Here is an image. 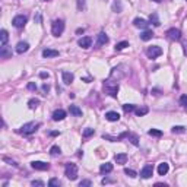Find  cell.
I'll return each instance as SVG.
<instances>
[{"mask_svg": "<svg viewBox=\"0 0 187 187\" xmlns=\"http://www.w3.org/2000/svg\"><path fill=\"white\" fill-rule=\"evenodd\" d=\"M133 25L134 27H138V28H143V29H146L149 24H148L145 19H142V18H136V19L133 20Z\"/></svg>", "mask_w": 187, "mask_h": 187, "instance_id": "obj_19", "label": "cell"}, {"mask_svg": "<svg viewBox=\"0 0 187 187\" xmlns=\"http://www.w3.org/2000/svg\"><path fill=\"white\" fill-rule=\"evenodd\" d=\"M121 9H123V6H121V2H120V0H116V2L113 3V12L119 13V12H121Z\"/></svg>", "mask_w": 187, "mask_h": 187, "instance_id": "obj_28", "label": "cell"}, {"mask_svg": "<svg viewBox=\"0 0 187 187\" xmlns=\"http://www.w3.org/2000/svg\"><path fill=\"white\" fill-rule=\"evenodd\" d=\"M126 47H129V42H127V41H121V42H117L116 50H117V51H121V50H124Z\"/></svg>", "mask_w": 187, "mask_h": 187, "instance_id": "obj_31", "label": "cell"}, {"mask_svg": "<svg viewBox=\"0 0 187 187\" xmlns=\"http://www.w3.org/2000/svg\"><path fill=\"white\" fill-rule=\"evenodd\" d=\"M31 167L34 170H38V171H46L50 168V165L47 164V162H42V161H32L31 162Z\"/></svg>", "mask_w": 187, "mask_h": 187, "instance_id": "obj_10", "label": "cell"}, {"mask_svg": "<svg viewBox=\"0 0 187 187\" xmlns=\"http://www.w3.org/2000/svg\"><path fill=\"white\" fill-rule=\"evenodd\" d=\"M78 44H79L82 48H89V47L92 46V38H91V37H82V38L78 41Z\"/></svg>", "mask_w": 187, "mask_h": 187, "instance_id": "obj_12", "label": "cell"}, {"mask_svg": "<svg viewBox=\"0 0 187 187\" xmlns=\"http://www.w3.org/2000/svg\"><path fill=\"white\" fill-rule=\"evenodd\" d=\"M64 31V22L61 19H56L53 22V25H51V32H53L54 37H59L61 35Z\"/></svg>", "mask_w": 187, "mask_h": 187, "instance_id": "obj_4", "label": "cell"}, {"mask_svg": "<svg viewBox=\"0 0 187 187\" xmlns=\"http://www.w3.org/2000/svg\"><path fill=\"white\" fill-rule=\"evenodd\" d=\"M152 2H155V3H161L162 0H152Z\"/></svg>", "mask_w": 187, "mask_h": 187, "instance_id": "obj_51", "label": "cell"}, {"mask_svg": "<svg viewBox=\"0 0 187 187\" xmlns=\"http://www.w3.org/2000/svg\"><path fill=\"white\" fill-rule=\"evenodd\" d=\"M50 134H51V136H57V134H59V132H51Z\"/></svg>", "mask_w": 187, "mask_h": 187, "instance_id": "obj_50", "label": "cell"}, {"mask_svg": "<svg viewBox=\"0 0 187 187\" xmlns=\"http://www.w3.org/2000/svg\"><path fill=\"white\" fill-rule=\"evenodd\" d=\"M110 183H114V180H111V178H104L102 180V184H110Z\"/></svg>", "mask_w": 187, "mask_h": 187, "instance_id": "obj_47", "label": "cell"}, {"mask_svg": "<svg viewBox=\"0 0 187 187\" xmlns=\"http://www.w3.org/2000/svg\"><path fill=\"white\" fill-rule=\"evenodd\" d=\"M155 186H156V187H167V184H161V183H156Z\"/></svg>", "mask_w": 187, "mask_h": 187, "instance_id": "obj_48", "label": "cell"}, {"mask_svg": "<svg viewBox=\"0 0 187 187\" xmlns=\"http://www.w3.org/2000/svg\"><path fill=\"white\" fill-rule=\"evenodd\" d=\"M7 40H9V34H7V31L6 29H2V31H0V46L2 47L6 46Z\"/></svg>", "mask_w": 187, "mask_h": 187, "instance_id": "obj_21", "label": "cell"}, {"mask_svg": "<svg viewBox=\"0 0 187 187\" xmlns=\"http://www.w3.org/2000/svg\"><path fill=\"white\" fill-rule=\"evenodd\" d=\"M85 9V0H78V10H83Z\"/></svg>", "mask_w": 187, "mask_h": 187, "instance_id": "obj_40", "label": "cell"}, {"mask_svg": "<svg viewBox=\"0 0 187 187\" xmlns=\"http://www.w3.org/2000/svg\"><path fill=\"white\" fill-rule=\"evenodd\" d=\"M180 104L183 105V107H187V95H181Z\"/></svg>", "mask_w": 187, "mask_h": 187, "instance_id": "obj_42", "label": "cell"}, {"mask_svg": "<svg viewBox=\"0 0 187 187\" xmlns=\"http://www.w3.org/2000/svg\"><path fill=\"white\" fill-rule=\"evenodd\" d=\"M105 119L108 121H119L120 120V114L116 113V111H108V113H105Z\"/></svg>", "mask_w": 187, "mask_h": 187, "instance_id": "obj_18", "label": "cell"}, {"mask_svg": "<svg viewBox=\"0 0 187 187\" xmlns=\"http://www.w3.org/2000/svg\"><path fill=\"white\" fill-rule=\"evenodd\" d=\"M127 73V66L126 64H120V66L114 67L113 70H111V75H110V79L111 80H116V82H119L120 79H123Z\"/></svg>", "mask_w": 187, "mask_h": 187, "instance_id": "obj_2", "label": "cell"}, {"mask_svg": "<svg viewBox=\"0 0 187 187\" xmlns=\"http://www.w3.org/2000/svg\"><path fill=\"white\" fill-rule=\"evenodd\" d=\"M91 184H92V183H91V180H82V181L79 183V186H80V187H89Z\"/></svg>", "mask_w": 187, "mask_h": 187, "instance_id": "obj_41", "label": "cell"}, {"mask_svg": "<svg viewBox=\"0 0 187 187\" xmlns=\"http://www.w3.org/2000/svg\"><path fill=\"white\" fill-rule=\"evenodd\" d=\"M152 37H154V32H152V31H148V29L140 34V40H143V41L152 40Z\"/></svg>", "mask_w": 187, "mask_h": 187, "instance_id": "obj_25", "label": "cell"}, {"mask_svg": "<svg viewBox=\"0 0 187 187\" xmlns=\"http://www.w3.org/2000/svg\"><path fill=\"white\" fill-rule=\"evenodd\" d=\"M48 91H50V85H48V83H44V85H42V92L46 94H48Z\"/></svg>", "mask_w": 187, "mask_h": 187, "instance_id": "obj_44", "label": "cell"}, {"mask_svg": "<svg viewBox=\"0 0 187 187\" xmlns=\"http://www.w3.org/2000/svg\"><path fill=\"white\" fill-rule=\"evenodd\" d=\"M64 175L69 180H76L78 178V167H76V164L67 162L66 168H64Z\"/></svg>", "mask_w": 187, "mask_h": 187, "instance_id": "obj_3", "label": "cell"}, {"mask_svg": "<svg viewBox=\"0 0 187 187\" xmlns=\"http://www.w3.org/2000/svg\"><path fill=\"white\" fill-rule=\"evenodd\" d=\"M124 173L129 175V177H132V178H134V177H138V173L134 171V170H129V168H126L124 170Z\"/></svg>", "mask_w": 187, "mask_h": 187, "instance_id": "obj_38", "label": "cell"}, {"mask_svg": "<svg viewBox=\"0 0 187 187\" xmlns=\"http://www.w3.org/2000/svg\"><path fill=\"white\" fill-rule=\"evenodd\" d=\"M3 161L7 162V164H10V165H13V167H18V164H16V161L10 160V158H7V156H3Z\"/></svg>", "mask_w": 187, "mask_h": 187, "instance_id": "obj_39", "label": "cell"}, {"mask_svg": "<svg viewBox=\"0 0 187 187\" xmlns=\"http://www.w3.org/2000/svg\"><path fill=\"white\" fill-rule=\"evenodd\" d=\"M57 56H59V51L53 50V48H46L42 51V57H46V59H51V57H57Z\"/></svg>", "mask_w": 187, "mask_h": 187, "instance_id": "obj_15", "label": "cell"}, {"mask_svg": "<svg viewBox=\"0 0 187 187\" xmlns=\"http://www.w3.org/2000/svg\"><path fill=\"white\" fill-rule=\"evenodd\" d=\"M27 16H24V15H18V16H15L13 20H12V25L15 28H24L25 27V24H27Z\"/></svg>", "mask_w": 187, "mask_h": 187, "instance_id": "obj_7", "label": "cell"}, {"mask_svg": "<svg viewBox=\"0 0 187 187\" xmlns=\"http://www.w3.org/2000/svg\"><path fill=\"white\" fill-rule=\"evenodd\" d=\"M31 184H32L34 187H35V186H38V187H42V186H44V183H42V181H40V180H34Z\"/></svg>", "mask_w": 187, "mask_h": 187, "instance_id": "obj_43", "label": "cell"}, {"mask_svg": "<svg viewBox=\"0 0 187 187\" xmlns=\"http://www.w3.org/2000/svg\"><path fill=\"white\" fill-rule=\"evenodd\" d=\"M186 108H187V107H186Z\"/></svg>", "mask_w": 187, "mask_h": 187, "instance_id": "obj_53", "label": "cell"}, {"mask_svg": "<svg viewBox=\"0 0 187 187\" xmlns=\"http://www.w3.org/2000/svg\"><path fill=\"white\" fill-rule=\"evenodd\" d=\"M44 2H48V0H44Z\"/></svg>", "mask_w": 187, "mask_h": 187, "instance_id": "obj_52", "label": "cell"}, {"mask_svg": "<svg viewBox=\"0 0 187 187\" xmlns=\"http://www.w3.org/2000/svg\"><path fill=\"white\" fill-rule=\"evenodd\" d=\"M104 92L108 94L110 97H117V92H119V83L116 80H111L108 78L105 82H104Z\"/></svg>", "mask_w": 187, "mask_h": 187, "instance_id": "obj_1", "label": "cell"}, {"mask_svg": "<svg viewBox=\"0 0 187 187\" xmlns=\"http://www.w3.org/2000/svg\"><path fill=\"white\" fill-rule=\"evenodd\" d=\"M113 171V164H110V162H105V164H102L100 167V173L101 174H108Z\"/></svg>", "mask_w": 187, "mask_h": 187, "instance_id": "obj_20", "label": "cell"}, {"mask_svg": "<svg viewBox=\"0 0 187 187\" xmlns=\"http://www.w3.org/2000/svg\"><path fill=\"white\" fill-rule=\"evenodd\" d=\"M50 154L53 155V156H57V155L61 154V149L59 146H53L51 149H50Z\"/></svg>", "mask_w": 187, "mask_h": 187, "instance_id": "obj_33", "label": "cell"}, {"mask_svg": "<svg viewBox=\"0 0 187 187\" xmlns=\"http://www.w3.org/2000/svg\"><path fill=\"white\" fill-rule=\"evenodd\" d=\"M168 170H170V167H168L167 162H161L160 165H158V174L160 175H165L168 173Z\"/></svg>", "mask_w": 187, "mask_h": 187, "instance_id": "obj_23", "label": "cell"}, {"mask_svg": "<svg viewBox=\"0 0 187 187\" xmlns=\"http://www.w3.org/2000/svg\"><path fill=\"white\" fill-rule=\"evenodd\" d=\"M0 57H2V59H10V57H12V50H10L9 47L3 46L0 48Z\"/></svg>", "mask_w": 187, "mask_h": 187, "instance_id": "obj_16", "label": "cell"}, {"mask_svg": "<svg viewBox=\"0 0 187 187\" xmlns=\"http://www.w3.org/2000/svg\"><path fill=\"white\" fill-rule=\"evenodd\" d=\"M61 79L64 82V85H70V83L73 82L75 76H73V73H70V72H63V73H61Z\"/></svg>", "mask_w": 187, "mask_h": 187, "instance_id": "obj_13", "label": "cell"}, {"mask_svg": "<svg viewBox=\"0 0 187 187\" xmlns=\"http://www.w3.org/2000/svg\"><path fill=\"white\" fill-rule=\"evenodd\" d=\"M28 89H29V91H35V89H37V85H35L34 82H31V83H28Z\"/></svg>", "mask_w": 187, "mask_h": 187, "instance_id": "obj_45", "label": "cell"}, {"mask_svg": "<svg viewBox=\"0 0 187 187\" xmlns=\"http://www.w3.org/2000/svg\"><path fill=\"white\" fill-rule=\"evenodd\" d=\"M60 184L61 183L57 180V178H50V181H48V186L50 187H59Z\"/></svg>", "mask_w": 187, "mask_h": 187, "instance_id": "obj_37", "label": "cell"}, {"mask_svg": "<svg viewBox=\"0 0 187 187\" xmlns=\"http://www.w3.org/2000/svg\"><path fill=\"white\" fill-rule=\"evenodd\" d=\"M161 54H162V50H161V47H158V46L148 47L146 56L149 57V59H156V57H160Z\"/></svg>", "mask_w": 187, "mask_h": 187, "instance_id": "obj_6", "label": "cell"}, {"mask_svg": "<svg viewBox=\"0 0 187 187\" xmlns=\"http://www.w3.org/2000/svg\"><path fill=\"white\" fill-rule=\"evenodd\" d=\"M48 76H50V75L46 73V72H41V73H40V78H41V79H48Z\"/></svg>", "mask_w": 187, "mask_h": 187, "instance_id": "obj_46", "label": "cell"}, {"mask_svg": "<svg viewBox=\"0 0 187 187\" xmlns=\"http://www.w3.org/2000/svg\"><path fill=\"white\" fill-rule=\"evenodd\" d=\"M134 113H136L138 117H142V116H146V114L149 113V108H148L146 105H142V107H139V108H134Z\"/></svg>", "mask_w": 187, "mask_h": 187, "instance_id": "obj_22", "label": "cell"}, {"mask_svg": "<svg viewBox=\"0 0 187 187\" xmlns=\"http://www.w3.org/2000/svg\"><path fill=\"white\" fill-rule=\"evenodd\" d=\"M149 22H151V24H154L155 27H160L161 25V22H160V19H158V15L156 13H152L151 16H149Z\"/></svg>", "mask_w": 187, "mask_h": 187, "instance_id": "obj_27", "label": "cell"}, {"mask_svg": "<svg viewBox=\"0 0 187 187\" xmlns=\"http://www.w3.org/2000/svg\"><path fill=\"white\" fill-rule=\"evenodd\" d=\"M69 111H70V114H73L75 117H82V110L79 107H76V105H70Z\"/></svg>", "mask_w": 187, "mask_h": 187, "instance_id": "obj_24", "label": "cell"}, {"mask_svg": "<svg viewBox=\"0 0 187 187\" xmlns=\"http://www.w3.org/2000/svg\"><path fill=\"white\" fill-rule=\"evenodd\" d=\"M127 138H129V140H130V142H132L133 145H136V146L139 145V138H138L136 134H133V133H127Z\"/></svg>", "mask_w": 187, "mask_h": 187, "instance_id": "obj_29", "label": "cell"}, {"mask_svg": "<svg viewBox=\"0 0 187 187\" xmlns=\"http://www.w3.org/2000/svg\"><path fill=\"white\" fill-rule=\"evenodd\" d=\"M28 48H29V44L25 42V41H20V42H18V46H16V51L19 54H22V53H27Z\"/></svg>", "mask_w": 187, "mask_h": 187, "instance_id": "obj_17", "label": "cell"}, {"mask_svg": "<svg viewBox=\"0 0 187 187\" xmlns=\"http://www.w3.org/2000/svg\"><path fill=\"white\" fill-rule=\"evenodd\" d=\"M94 133H95L94 129H89V127H88V129H85V130L82 132V136H83V138H89V136H92Z\"/></svg>", "mask_w": 187, "mask_h": 187, "instance_id": "obj_35", "label": "cell"}, {"mask_svg": "<svg viewBox=\"0 0 187 187\" xmlns=\"http://www.w3.org/2000/svg\"><path fill=\"white\" fill-rule=\"evenodd\" d=\"M40 127V123H35V121H31V123H27V124H24V126L20 127V133L24 134H32L37 129Z\"/></svg>", "mask_w": 187, "mask_h": 187, "instance_id": "obj_5", "label": "cell"}, {"mask_svg": "<svg viewBox=\"0 0 187 187\" xmlns=\"http://www.w3.org/2000/svg\"><path fill=\"white\" fill-rule=\"evenodd\" d=\"M152 174H154L152 164H146L145 167L142 168V171H140V177L142 178H149V177H152Z\"/></svg>", "mask_w": 187, "mask_h": 187, "instance_id": "obj_9", "label": "cell"}, {"mask_svg": "<svg viewBox=\"0 0 187 187\" xmlns=\"http://www.w3.org/2000/svg\"><path fill=\"white\" fill-rule=\"evenodd\" d=\"M126 161H127L126 154H117L116 155V162H117V164H126Z\"/></svg>", "mask_w": 187, "mask_h": 187, "instance_id": "obj_26", "label": "cell"}, {"mask_svg": "<svg viewBox=\"0 0 187 187\" xmlns=\"http://www.w3.org/2000/svg\"><path fill=\"white\" fill-rule=\"evenodd\" d=\"M64 117H66V111L61 110V108L60 110H56V111L53 113V120L54 121H61Z\"/></svg>", "mask_w": 187, "mask_h": 187, "instance_id": "obj_14", "label": "cell"}, {"mask_svg": "<svg viewBox=\"0 0 187 187\" xmlns=\"http://www.w3.org/2000/svg\"><path fill=\"white\" fill-rule=\"evenodd\" d=\"M134 105H132V104H124L123 105V110H124V113H132V111H134Z\"/></svg>", "mask_w": 187, "mask_h": 187, "instance_id": "obj_36", "label": "cell"}, {"mask_svg": "<svg viewBox=\"0 0 187 187\" xmlns=\"http://www.w3.org/2000/svg\"><path fill=\"white\" fill-rule=\"evenodd\" d=\"M82 32H83V28H79V29L76 31V34H82Z\"/></svg>", "mask_w": 187, "mask_h": 187, "instance_id": "obj_49", "label": "cell"}, {"mask_svg": "<svg viewBox=\"0 0 187 187\" xmlns=\"http://www.w3.org/2000/svg\"><path fill=\"white\" fill-rule=\"evenodd\" d=\"M186 132V127L184 126H174L173 127V133H184Z\"/></svg>", "mask_w": 187, "mask_h": 187, "instance_id": "obj_34", "label": "cell"}, {"mask_svg": "<svg viewBox=\"0 0 187 187\" xmlns=\"http://www.w3.org/2000/svg\"><path fill=\"white\" fill-rule=\"evenodd\" d=\"M108 42V37L104 32H100L98 37H97V44H95V48H100L101 46H105Z\"/></svg>", "mask_w": 187, "mask_h": 187, "instance_id": "obj_11", "label": "cell"}, {"mask_svg": "<svg viewBox=\"0 0 187 187\" xmlns=\"http://www.w3.org/2000/svg\"><path fill=\"white\" fill-rule=\"evenodd\" d=\"M149 136H155V138H161L162 136V132L161 130H156V129H151L149 132H148Z\"/></svg>", "mask_w": 187, "mask_h": 187, "instance_id": "obj_32", "label": "cell"}, {"mask_svg": "<svg viewBox=\"0 0 187 187\" xmlns=\"http://www.w3.org/2000/svg\"><path fill=\"white\" fill-rule=\"evenodd\" d=\"M167 37L171 41H180L181 31H180V29H177V28H171V29H168V31H167Z\"/></svg>", "mask_w": 187, "mask_h": 187, "instance_id": "obj_8", "label": "cell"}, {"mask_svg": "<svg viewBox=\"0 0 187 187\" xmlns=\"http://www.w3.org/2000/svg\"><path fill=\"white\" fill-rule=\"evenodd\" d=\"M28 105H29V108H37L38 105H40V100H37V98H31V100L28 101Z\"/></svg>", "mask_w": 187, "mask_h": 187, "instance_id": "obj_30", "label": "cell"}]
</instances>
